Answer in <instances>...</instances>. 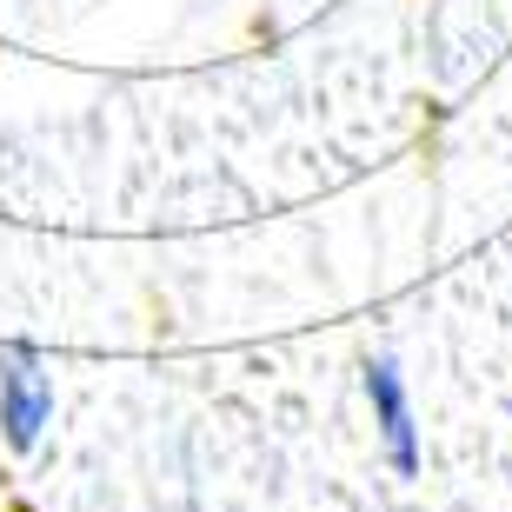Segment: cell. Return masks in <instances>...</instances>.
<instances>
[{
  "label": "cell",
  "mask_w": 512,
  "mask_h": 512,
  "mask_svg": "<svg viewBox=\"0 0 512 512\" xmlns=\"http://www.w3.org/2000/svg\"><path fill=\"white\" fill-rule=\"evenodd\" d=\"M7 512H34V506H27V499H14V506H7Z\"/></svg>",
  "instance_id": "cell-3"
},
{
  "label": "cell",
  "mask_w": 512,
  "mask_h": 512,
  "mask_svg": "<svg viewBox=\"0 0 512 512\" xmlns=\"http://www.w3.org/2000/svg\"><path fill=\"white\" fill-rule=\"evenodd\" d=\"M366 399H373V426H380L386 466L399 479H419V419H413V393L406 373L393 360H366Z\"/></svg>",
  "instance_id": "cell-2"
},
{
  "label": "cell",
  "mask_w": 512,
  "mask_h": 512,
  "mask_svg": "<svg viewBox=\"0 0 512 512\" xmlns=\"http://www.w3.org/2000/svg\"><path fill=\"white\" fill-rule=\"evenodd\" d=\"M54 419V380L40 373L34 346H0V439L7 453H34Z\"/></svg>",
  "instance_id": "cell-1"
}]
</instances>
